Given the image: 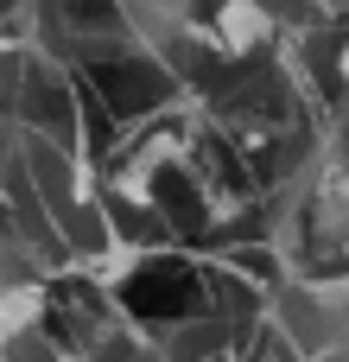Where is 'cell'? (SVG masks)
<instances>
[{
  "instance_id": "6da1fadb",
  "label": "cell",
  "mask_w": 349,
  "mask_h": 362,
  "mask_svg": "<svg viewBox=\"0 0 349 362\" xmlns=\"http://www.w3.org/2000/svg\"><path fill=\"white\" fill-rule=\"evenodd\" d=\"M121 299H127L140 318H184V312L197 305V280H191V267H178V261H153V267H140V274L121 286Z\"/></svg>"
}]
</instances>
